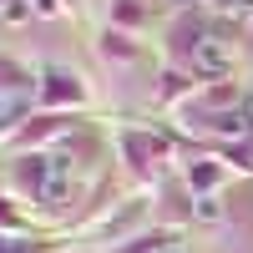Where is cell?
Listing matches in <instances>:
<instances>
[{
    "instance_id": "1",
    "label": "cell",
    "mask_w": 253,
    "mask_h": 253,
    "mask_svg": "<svg viewBox=\"0 0 253 253\" xmlns=\"http://www.w3.org/2000/svg\"><path fill=\"white\" fill-rule=\"evenodd\" d=\"M228 66H233V51H228L218 36L193 41V71H198V76H223Z\"/></svg>"
},
{
    "instance_id": "2",
    "label": "cell",
    "mask_w": 253,
    "mask_h": 253,
    "mask_svg": "<svg viewBox=\"0 0 253 253\" xmlns=\"http://www.w3.org/2000/svg\"><path fill=\"white\" fill-rule=\"evenodd\" d=\"M76 96H81V86H76L71 76H61V71L46 76V101H76Z\"/></svg>"
},
{
    "instance_id": "3",
    "label": "cell",
    "mask_w": 253,
    "mask_h": 253,
    "mask_svg": "<svg viewBox=\"0 0 253 253\" xmlns=\"http://www.w3.org/2000/svg\"><path fill=\"white\" fill-rule=\"evenodd\" d=\"M218 126H223V132H233V137H243V132H248V117H243V112H228V117H218Z\"/></svg>"
},
{
    "instance_id": "4",
    "label": "cell",
    "mask_w": 253,
    "mask_h": 253,
    "mask_svg": "<svg viewBox=\"0 0 253 253\" xmlns=\"http://www.w3.org/2000/svg\"><path fill=\"white\" fill-rule=\"evenodd\" d=\"M198 218H203V223H218V218H223L218 198H198Z\"/></svg>"
},
{
    "instance_id": "5",
    "label": "cell",
    "mask_w": 253,
    "mask_h": 253,
    "mask_svg": "<svg viewBox=\"0 0 253 253\" xmlns=\"http://www.w3.org/2000/svg\"><path fill=\"white\" fill-rule=\"evenodd\" d=\"M147 253H182V243L177 238H157V248H147Z\"/></svg>"
},
{
    "instance_id": "6",
    "label": "cell",
    "mask_w": 253,
    "mask_h": 253,
    "mask_svg": "<svg viewBox=\"0 0 253 253\" xmlns=\"http://www.w3.org/2000/svg\"><path fill=\"white\" fill-rule=\"evenodd\" d=\"M248 167H253V152H248Z\"/></svg>"
}]
</instances>
